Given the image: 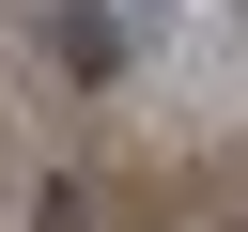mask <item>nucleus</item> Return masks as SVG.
Masks as SVG:
<instances>
[{"label": "nucleus", "instance_id": "f257e3e1", "mask_svg": "<svg viewBox=\"0 0 248 232\" xmlns=\"http://www.w3.org/2000/svg\"><path fill=\"white\" fill-rule=\"evenodd\" d=\"M108 15H140V31H170V15H217V0H108Z\"/></svg>", "mask_w": 248, "mask_h": 232}]
</instances>
